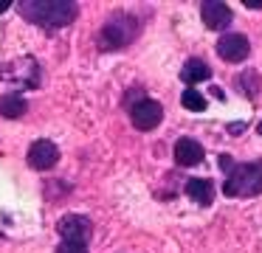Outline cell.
<instances>
[{
    "instance_id": "obj_1",
    "label": "cell",
    "mask_w": 262,
    "mask_h": 253,
    "mask_svg": "<svg viewBox=\"0 0 262 253\" xmlns=\"http://www.w3.org/2000/svg\"><path fill=\"white\" fill-rule=\"evenodd\" d=\"M17 11L40 28H65L76 20L79 6L71 0H26L17 3Z\"/></svg>"
},
{
    "instance_id": "obj_2",
    "label": "cell",
    "mask_w": 262,
    "mask_h": 253,
    "mask_svg": "<svg viewBox=\"0 0 262 253\" xmlns=\"http://www.w3.org/2000/svg\"><path fill=\"white\" fill-rule=\"evenodd\" d=\"M262 191V160L254 163H234L223 180L226 197H254Z\"/></svg>"
},
{
    "instance_id": "obj_3",
    "label": "cell",
    "mask_w": 262,
    "mask_h": 253,
    "mask_svg": "<svg viewBox=\"0 0 262 253\" xmlns=\"http://www.w3.org/2000/svg\"><path fill=\"white\" fill-rule=\"evenodd\" d=\"M138 31H141V26H138L136 17L127 14V11H119V14H113L102 26L99 42H102L104 51H121V48H127V45L138 37Z\"/></svg>"
},
{
    "instance_id": "obj_4",
    "label": "cell",
    "mask_w": 262,
    "mask_h": 253,
    "mask_svg": "<svg viewBox=\"0 0 262 253\" xmlns=\"http://www.w3.org/2000/svg\"><path fill=\"white\" fill-rule=\"evenodd\" d=\"M161 118H164V107L155 99H144L141 96L136 104H130V121H133V127L141 129V132L155 129L161 124Z\"/></svg>"
},
{
    "instance_id": "obj_5",
    "label": "cell",
    "mask_w": 262,
    "mask_h": 253,
    "mask_svg": "<svg viewBox=\"0 0 262 253\" xmlns=\"http://www.w3.org/2000/svg\"><path fill=\"white\" fill-rule=\"evenodd\" d=\"M57 231L62 236V242H76V245H88V239L93 236V222L82 214H65L57 222Z\"/></svg>"
},
{
    "instance_id": "obj_6",
    "label": "cell",
    "mask_w": 262,
    "mask_h": 253,
    "mask_svg": "<svg viewBox=\"0 0 262 253\" xmlns=\"http://www.w3.org/2000/svg\"><path fill=\"white\" fill-rule=\"evenodd\" d=\"M217 54L226 62H243V59H248V54H251V42H248V37L239 34V31L223 34V37L217 39Z\"/></svg>"
},
{
    "instance_id": "obj_7",
    "label": "cell",
    "mask_w": 262,
    "mask_h": 253,
    "mask_svg": "<svg viewBox=\"0 0 262 253\" xmlns=\"http://www.w3.org/2000/svg\"><path fill=\"white\" fill-rule=\"evenodd\" d=\"M26 160H29L31 169H37V172H46V169L57 166L59 149H57V144H54V141L40 138V141H34V144L29 146V157H26Z\"/></svg>"
},
{
    "instance_id": "obj_8",
    "label": "cell",
    "mask_w": 262,
    "mask_h": 253,
    "mask_svg": "<svg viewBox=\"0 0 262 253\" xmlns=\"http://www.w3.org/2000/svg\"><path fill=\"white\" fill-rule=\"evenodd\" d=\"M200 17H203L206 28H211V31H223V28L231 26L234 11L228 9L226 3H220V0H206V3L200 6Z\"/></svg>"
},
{
    "instance_id": "obj_9",
    "label": "cell",
    "mask_w": 262,
    "mask_h": 253,
    "mask_svg": "<svg viewBox=\"0 0 262 253\" xmlns=\"http://www.w3.org/2000/svg\"><path fill=\"white\" fill-rule=\"evenodd\" d=\"M206 157V149L200 141L194 138H181L175 144V160L181 163V166H198V163H203Z\"/></svg>"
},
{
    "instance_id": "obj_10",
    "label": "cell",
    "mask_w": 262,
    "mask_h": 253,
    "mask_svg": "<svg viewBox=\"0 0 262 253\" xmlns=\"http://www.w3.org/2000/svg\"><path fill=\"white\" fill-rule=\"evenodd\" d=\"M186 194L198 205H211V200H214V183L209 177H192V180H186Z\"/></svg>"
},
{
    "instance_id": "obj_11",
    "label": "cell",
    "mask_w": 262,
    "mask_h": 253,
    "mask_svg": "<svg viewBox=\"0 0 262 253\" xmlns=\"http://www.w3.org/2000/svg\"><path fill=\"white\" fill-rule=\"evenodd\" d=\"M29 110V101L20 93H3L0 96V116L3 118H23Z\"/></svg>"
},
{
    "instance_id": "obj_12",
    "label": "cell",
    "mask_w": 262,
    "mask_h": 253,
    "mask_svg": "<svg viewBox=\"0 0 262 253\" xmlns=\"http://www.w3.org/2000/svg\"><path fill=\"white\" fill-rule=\"evenodd\" d=\"M181 79H183L186 84L206 82V79H211V67L206 65L203 59H189L186 65H183V71H181Z\"/></svg>"
},
{
    "instance_id": "obj_13",
    "label": "cell",
    "mask_w": 262,
    "mask_h": 253,
    "mask_svg": "<svg viewBox=\"0 0 262 253\" xmlns=\"http://www.w3.org/2000/svg\"><path fill=\"white\" fill-rule=\"evenodd\" d=\"M181 104L186 107V110H194V112H203L206 110V104H209V101H206V96L200 93V90H194V87H186L181 93Z\"/></svg>"
},
{
    "instance_id": "obj_14",
    "label": "cell",
    "mask_w": 262,
    "mask_h": 253,
    "mask_svg": "<svg viewBox=\"0 0 262 253\" xmlns=\"http://www.w3.org/2000/svg\"><path fill=\"white\" fill-rule=\"evenodd\" d=\"M237 87L245 90L248 99H254V96H256V73L254 71H245V76H237Z\"/></svg>"
},
{
    "instance_id": "obj_15",
    "label": "cell",
    "mask_w": 262,
    "mask_h": 253,
    "mask_svg": "<svg viewBox=\"0 0 262 253\" xmlns=\"http://www.w3.org/2000/svg\"><path fill=\"white\" fill-rule=\"evenodd\" d=\"M57 253H88V245H76V242H59Z\"/></svg>"
},
{
    "instance_id": "obj_16",
    "label": "cell",
    "mask_w": 262,
    "mask_h": 253,
    "mask_svg": "<svg viewBox=\"0 0 262 253\" xmlns=\"http://www.w3.org/2000/svg\"><path fill=\"white\" fill-rule=\"evenodd\" d=\"M220 166H223V169H226V172H228V169H231V166H234V160H231V155H220Z\"/></svg>"
},
{
    "instance_id": "obj_17",
    "label": "cell",
    "mask_w": 262,
    "mask_h": 253,
    "mask_svg": "<svg viewBox=\"0 0 262 253\" xmlns=\"http://www.w3.org/2000/svg\"><path fill=\"white\" fill-rule=\"evenodd\" d=\"M248 9H262V0H243Z\"/></svg>"
},
{
    "instance_id": "obj_18",
    "label": "cell",
    "mask_w": 262,
    "mask_h": 253,
    "mask_svg": "<svg viewBox=\"0 0 262 253\" xmlns=\"http://www.w3.org/2000/svg\"><path fill=\"white\" fill-rule=\"evenodd\" d=\"M228 129H231V132H243V129H245V124H231Z\"/></svg>"
},
{
    "instance_id": "obj_19",
    "label": "cell",
    "mask_w": 262,
    "mask_h": 253,
    "mask_svg": "<svg viewBox=\"0 0 262 253\" xmlns=\"http://www.w3.org/2000/svg\"><path fill=\"white\" fill-rule=\"evenodd\" d=\"M9 9V0H0V11H6Z\"/></svg>"
},
{
    "instance_id": "obj_20",
    "label": "cell",
    "mask_w": 262,
    "mask_h": 253,
    "mask_svg": "<svg viewBox=\"0 0 262 253\" xmlns=\"http://www.w3.org/2000/svg\"><path fill=\"white\" fill-rule=\"evenodd\" d=\"M256 132H259V135H262V121H259V127H256Z\"/></svg>"
}]
</instances>
